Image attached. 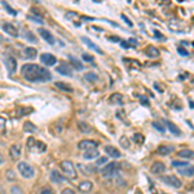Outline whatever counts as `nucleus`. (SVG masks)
I'll return each mask as SVG.
<instances>
[{
  "instance_id": "nucleus-33",
  "label": "nucleus",
  "mask_w": 194,
  "mask_h": 194,
  "mask_svg": "<svg viewBox=\"0 0 194 194\" xmlns=\"http://www.w3.org/2000/svg\"><path fill=\"white\" fill-rule=\"evenodd\" d=\"M5 179H7V181H9V183H13V181L17 180V176L12 169H8V171L5 172Z\"/></svg>"
},
{
  "instance_id": "nucleus-43",
  "label": "nucleus",
  "mask_w": 194,
  "mask_h": 194,
  "mask_svg": "<svg viewBox=\"0 0 194 194\" xmlns=\"http://www.w3.org/2000/svg\"><path fill=\"white\" fill-rule=\"evenodd\" d=\"M105 163H107V157H100L96 159L97 166H102V165H105Z\"/></svg>"
},
{
  "instance_id": "nucleus-10",
  "label": "nucleus",
  "mask_w": 194,
  "mask_h": 194,
  "mask_svg": "<svg viewBox=\"0 0 194 194\" xmlns=\"http://www.w3.org/2000/svg\"><path fill=\"white\" fill-rule=\"evenodd\" d=\"M21 153H22V146L20 144H14L11 146L9 149V157L12 160H17L21 157Z\"/></svg>"
},
{
  "instance_id": "nucleus-5",
  "label": "nucleus",
  "mask_w": 194,
  "mask_h": 194,
  "mask_svg": "<svg viewBox=\"0 0 194 194\" xmlns=\"http://www.w3.org/2000/svg\"><path fill=\"white\" fill-rule=\"evenodd\" d=\"M160 180L163 181L165 184L169 185V186L172 188H176V189H179V188H181V181L179 180V177H176V176H171V175H167V176H163V177H160Z\"/></svg>"
},
{
  "instance_id": "nucleus-60",
  "label": "nucleus",
  "mask_w": 194,
  "mask_h": 194,
  "mask_svg": "<svg viewBox=\"0 0 194 194\" xmlns=\"http://www.w3.org/2000/svg\"><path fill=\"white\" fill-rule=\"evenodd\" d=\"M163 194H167V193H163Z\"/></svg>"
},
{
  "instance_id": "nucleus-26",
  "label": "nucleus",
  "mask_w": 194,
  "mask_h": 194,
  "mask_svg": "<svg viewBox=\"0 0 194 194\" xmlns=\"http://www.w3.org/2000/svg\"><path fill=\"white\" fill-rule=\"evenodd\" d=\"M32 111V109L31 107H26V106H18L17 107V111H16V114L18 118H22V116H25V115H27L29 113H31Z\"/></svg>"
},
{
  "instance_id": "nucleus-24",
  "label": "nucleus",
  "mask_w": 194,
  "mask_h": 194,
  "mask_svg": "<svg viewBox=\"0 0 194 194\" xmlns=\"http://www.w3.org/2000/svg\"><path fill=\"white\" fill-rule=\"evenodd\" d=\"M98 155H100V153H98L97 149H91V150L84 151L83 158H84V159H95V158H97Z\"/></svg>"
},
{
  "instance_id": "nucleus-46",
  "label": "nucleus",
  "mask_w": 194,
  "mask_h": 194,
  "mask_svg": "<svg viewBox=\"0 0 194 194\" xmlns=\"http://www.w3.org/2000/svg\"><path fill=\"white\" fill-rule=\"evenodd\" d=\"M38 194H55V193H53V190L49 189V188H43Z\"/></svg>"
},
{
  "instance_id": "nucleus-53",
  "label": "nucleus",
  "mask_w": 194,
  "mask_h": 194,
  "mask_svg": "<svg viewBox=\"0 0 194 194\" xmlns=\"http://www.w3.org/2000/svg\"><path fill=\"white\" fill-rule=\"evenodd\" d=\"M109 39H110L111 41H119V43H120V39H119L118 36H110Z\"/></svg>"
},
{
  "instance_id": "nucleus-29",
  "label": "nucleus",
  "mask_w": 194,
  "mask_h": 194,
  "mask_svg": "<svg viewBox=\"0 0 194 194\" xmlns=\"http://www.w3.org/2000/svg\"><path fill=\"white\" fill-rule=\"evenodd\" d=\"M55 84H56V87H57L58 89H61V91H65V92H71V91H73V88H71L70 85H67L66 83H64V82H56Z\"/></svg>"
},
{
  "instance_id": "nucleus-25",
  "label": "nucleus",
  "mask_w": 194,
  "mask_h": 194,
  "mask_svg": "<svg viewBox=\"0 0 194 194\" xmlns=\"http://www.w3.org/2000/svg\"><path fill=\"white\" fill-rule=\"evenodd\" d=\"M166 124H167V128L169 130V132L174 133L175 136H180L181 135V130L176 126V124L172 123V122H166Z\"/></svg>"
},
{
  "instance_id": "nucleus-42",
  "label": "nucleus",
  "mask_w": 194,
  "mask_h": 194,
  "mask_svg": "<svg viewBox=\"0 0 194 194\" xmlns=\"http://www.w3.org/2000/svg\"><path fill=\"white\" fill-rule=\"evenodd\" d=\"M26 39H27L29 41H31V43H36V36H35V35L32 34L31 31L26 32Z\"/></svg>"
},
{
  "instance_id": "nucleus-37",
  "label": "nucleus",
  "mask_w": 194,
  "mask_h": 194,
  "mask_svg": "<svg viewBox=\"0 0 194 194\" xmlns=\"http://www.w3.org/2000/svg\"><path fill=\"white\" fill-rule=\"evenodd\" d=\"M9 192H11V194H25L23 190H22V188L18 186V185H13V186H11Z\"/></svg>"
},
{
  "instance_id": "nucleus-16",
  "label": "nucleus",
  "mask_w": 194,
  "mask_h": 194,
  "mask_svg": "<svg viewBox=\"0 0 194 194\" xmlns=\"http://www.w3.org/2000/svg\"><path fill=\"white\" fill-rule=\"evenodd\" d=\"M50 180H52L55 184H61V183H64L66 179L60 174L57 169H52V171H50Z\"/></svg>"
},
{
  "instance_id": "nucleus-38",
  "label": "nucleus",
  "mask_w": 194,
  "mask_h": 194,
  "mask_svg": "<svg viewBox=\"0 0 194 194\" xmlns=\"http://www.w3.org/2000/svg\"><path fill=\"white\" fill-rule=\"evenodd\" d=\"M1 4H3V7L8 11V13H9V14H12V16H17V11H14L9 4H7V1H1Z\"/></svg>"
},
{
  "instance_id": "nucleus-40",
  "label": "nucleus",
  "mask_w": 194,
  "mask_h": 194,
  "mask_svg": "<svg viewBox=\"0 0 194 194\" xmlns=\"http://www.w3.org/2000/svg\"><path fill=\"white\" fill-rule=\"evenodd\" d=\"M119 144L123 146L124 149H128V148H130V140H128L126 136H122L120 140H119Z\"/></svg>"
},
{
  "instance_id": "nucleus-11",
  "label": "nucleus",
  "mask_w": 194,
  "mask_h": 194,
  "mask_svg": "<svg viewBox=\"0 0 194 194\" xmlns=\"http://www.w3.org/2000/svg\"><path fill=\"white\" fill-rule=\"evenodd\" d=\"M38 32H39V35H40V36L47 41V43L50 44V46H53V44L56 43L55 36H53V35L50 34L48 30H46V29H39V30H38Z\"/></svg>"
},
{
  "instance_id": "nucleus-58",
  "label": "nucleus",
  "mask_w": 194,
  "mask_h": 194,
  "mask_svg": "<svg viewBox=\"0 0 194 194\" xmlns=\"http://www.w3.org/2000/svg\"><path fill=\"white\" fill-rule=\"evenodd\" d=\"M193 47H194V43H193Z\"/></svg>"
},
{
  "instance_id": "nucleus-32",
  "label": "nucleus",
  "mask_w": 194,
  "mask_h": 194,
  "mask_svg": "<svg viewBox=\"0 0 194 194\" xmlns=\"http://www.w3.org/2000/svg\"><path fill=\"white\" fill-rule=\"evenodd\" d=\"M132 140H133V142H136L137 145H142L144 141H145V137L142 136L141 133H135V135L132 136Z\"/></svg>"
},
{
  "instance_id": "nucleus-51",
  "label": "nucleus",
  "mask_w": 194,
  "mask_h": 194,
  "mask_svg": "<svg viewBox=\"0 0 194 194\" xmlns=\"http://www.w3.org/2000/svg\"><path fill=\"white\" fill-rule=\"evenodd\" d=\"M140 102L144 104L145 106H149V100H148V98H146L145 96H141V97H140Z\"/></svg>"
},
{
  "instance_id": "nucleus-56",
  "label": "nucleus",
  "mask_w": 194,
  "mask_h": 194,
  "mask_svg": "<svg viewBox=\"0 0 194 194\" xmlns=\"http://www.w3.org/2000/svg\"><path fill=\"white\" fill-rule=\"evenodd\" d=\"M154 34H155V36H157V38H163L162 35L159 34V31H157V30H155V31H154Z\"/></svg>"
},
{
  "instance_id": "nucleus-9",
  "label": "nucleus",
  "mask_w": 194,
  "mask_h": 194,
  "mask_svg": "<svg viewBox=\"0 0 194 194\" xmlns=\"http://www.w3.org/2000/svg\"><path fill=\"white\" fill-rule=\"evenodd\" d=\"M40 61H41V64H44L46 66H55V65L57 64V58L53 55H50V53H43V55L40 56Z\"/></svg>"
},
{
  "instance_id": "nucleus-21",
  "label": "nucleus",
  "mask_w": 194,
  "mask_h": 194,
  "mask_svg": "<svg viewBox=\"0 0 194 194\" xmlns=\"http://www.w3.org/2000/svg\"><path fill=\"white\" fill-rule=\"evenodd\" d=\"M177 155L183 159H193L194 158V151L190 150V149H183L177 153Z\"/></svg>"
},
{
  "instance_id": "nucleus-39",
  "label": "nucleus",
  "mask_w": 194,
  "mask_h": 194,
  "mask_svg": "<svg viewBox=\"0 0 194 194\" xmlns=\"http://www.w3.org/2000/svg\"><path fill=\"white\" fill-rule=\"evenodd\" d=\"M78 167H82V169L85 172V174H92V172L96 171L95 166H83V165H79Z\"/></svg>"
},
{
  "instance_id": "nucleus-47",
  "label": "nucleus",
  "mask_w": 194,
  "mask_h": 194,
  "mask_svg": "<svg viewBox=\"0 0 194 194\" xmlns=\"http://www.w3.org/2000/svg\"><path fill=\"white\" fill-rule=\"evenodd\" d=\"M4 130H5V119L3 116H0V132H3Z\"/></svg>"
},
{
  "instance_id": "nucleus-17",
  "label": "nucleus",
  "mask_w": 194,
  "mask_h": 194,
  "mask_svg": "<svg viewBox=\"0 0 194 194\" xmlns=\"http://www.w3.org/2000/svg\"><path fill=\"white\" fill-rule=\"evenodd\" d=\"M174 151H175V148L171 145H160L157 149V153L160 155H168V154L174 153Z\"/></svg>"
},
{
  "instance_id": "nucleus-49",
  "label": "nucleus",
  "mask_w": 194,
  "mask_h": 194,
  "mask_svg": "<svg viewBox=\"0 0 194 194\" xmlns=\"http://www.w3.org/2000/svg\"><path fill=\"white\" fill-rule=\"evenodd\" d=\"M61 194H75V192H74L73 189H70V188H65L61 192Z\"/></svg>"
},
{
  "instance_id": "nucleus-7",
  "label": "nucleus",
  "mask_w": 194,
  "mask_h": 194,
  "mask_svg": "<svg viewBox=\"0 0 194 194\" xmlns=\"http://www.w3.org/2000/svg\"><path fill=\"white\" fill-rule=\"evenodd\" d=\"M97 141H95V140H82V141L78 144V148L80 149V150H91V149H97Z\"/></svg>"
},
{
  "instance_id": "nucleus-55",
  "label": "nucleus",
  "mask_w": 194,
  "mask_h": 194,
  "mask_svg": "<svg viewBox=\"0 0 194 194\" xmlns=\"http://www.w3.org/2000/svg\"><path fill=\"white\" fill-rule=\"evenodd\" d=\"M5 162V158H4V155L3 154H0V165H3V163Z\"/></svg>"
},
{
  "instance_id": "nucleus-22",
  "label": "nucleus",
  "mask_w": 194,
  "mask_h": 194,
  "mask_svg": "<svg viewBox=\"0 0 194 194\" xmlns=\"http://www.w3.org/2000/svg\"><path fill=\"white\" fill-rule=\"evenodd\" d=\"M145 53H146V56H148V57H150V58L159 57V50L155 48V47H153V46H149L148 48L145 49Z\"/></svg>"
},
{
  "instance_id": "nucleus-4",
  "label": "nucleus",
  "mask_w": 194,
  "mask_h": 194,
  "mask_svg": "<svg viewBox=\"0 0 194 194\" xmlns=\"http://www.w3.org/2000/svg\"><path fill=\"white\" fill-rule=\"evenodd\" d=\"M60 167H61L62 172H64L69 179H73V180L76 179V169H75V167H74L73 162H70V160H62V162L60 163Z\"/></svg>"
},
{
  "instance_id": "nucleus-44",
  "label": "nucleus",
  "mask_w": 194,
  "mask_h": 194,
  "mask_svg": "<svg viewBox=\"0 0 194 194\" xmlns=\"http://www.w3.org/2000/svg\"><path fill=\"white\" fill-rule=\"evenodd\" d=\"M35 140H34V137H29V140H27V149H34V146H35Z\"/></svg>"
},
{
  "instance_id": "nucleus-23",
  "label": "nucleus",
  "mask_w": 194,
  "mask_h": 194,
  "mask_svg": "<svg viewBox=\"0 0 194 194\" xmlns=\"http://www.w3.org/2000/svg\"><path fill=\"white\" fill-rule=\"evenodd\" d=\"M110 102L113 105H123V96L120 93H113L110 96Z\"/></svg>"
},
{
  "instance_id": "nucleus-8",
  "label": "nucleus",
  "mask_w": 194,
  "mask_h": 194,
  "mask_svg": "<svg viewBox=\"0 0 194 194\" xmlns=\"http://www.w3.org/2000/svg\"><path fill=\"white\" fill-rule=\"evenodd\" d=\"M5 66H7L8 74H9V75H14V74H16V70H17L16 58L12 57V56H8V57L5 58Z\"/></svg>"
},
{
  "instance_id": "nucleus-31",
  "label": "nucleus",
  "mask_w": 194,
  "mask_h": 194,
  "mask_svg": "<svg viewBox=\"0 0 194 194\" xmlns=\"http://www.w3.org/2000/svg\"><path fill=\"white\" fill-rule=\"evenodd\" d=\"M78 128H79L80 132H83V133L91 132V126H88V124L84 123V122H79V123H78Z\"/></svg>"
},
{
  "instance_id": "nucleus-3",
  "label": "nucleus",
  "mask_w": 194,
  "mask_h": 194,
  "mask_svg": "<svg viewBox=\"0 0 194 194\" xmlns=\"http://www.w3.org/2000/svg\"><path fill=\"white\" fill-rule=\"evenodd\" d=\"M17 169H18L20 175L22 176L23 179H32L35 175L34 168L26 162H20L18 165H17Z\"/></svg>"
},
{
  "instance_id": "nucleus-52",
  "label": "nucleus",
  "mask_w": 194,
  "mask_h": 194,
  "mask_svg": "<svg viewBox=\"0 0 194 194\" xmlns=\"http://www.w3.org/2000/svg\"><path fill=\"white\" fill-rule=\"evenodd\" d=\"M120 46L123 47V48H130L131 47V44H128V41H126V40H120Z\"/></svg>"
},
{
  "instance_id": "nucleus-20",
  "label": "nucleus",
  "mask_w": 194,
  "mask_h": 194,
  "mask_svg": "<svg viewBox=\"0 0 194 194\" xmlns=\"http://www.w3.org/2000/svg\"><path fill=\"white\" fill-rule=\"evenodd\" d=\"M92 188H93V184H92L91 181H82V183L79 184V186H78V189L82 193H88L92 190Z\"/></svg>"
},
{
  "instance_id": "nucleus-6",
  "label": "nucleus",
  "mask_w": 194,
  "mask_h": 194,
  "mask_svg": "<svg viewBox=\"0 0 194 194\" xmlns=\"http://www.w3.org/2000/svg\"><path fill=\"white\" fill-rule=\"evenodd\" d=\"M56 71L60 73L61 75H65V76H73V67L71 65L66 64V62H61L57 67H56Z\"/></svg>"
},
{
  "instance_id": "nucleus-54",
  "label": "nucleus",
  "mask_w": 194,
  "mask_h": 194,
  "mask_svg": "<svg viewBox=\"0 0 194 194\" xmlns=\"http://www.w3.org/2000/svg\"><path fill=\"white\" fill-rule=\"evenodd\" d=\"M128 43H131V46H132V44H133V46H137V41L135 40V39H130V40H128Z\"/></svg>"
},
{
  "instance_id": "nucleus-41",
  "label": "nucleus",
  "mask_w": 194,
  "mask_h": 194,
  "mask_svg": "<svg viewBox=\"0 0 194 194\" xmlns=\"http://www.w3.org/2000/svg\"><path fill=\"white\" fill-rule=\"evenodd\" d=\"M151 126H153V128H155L157 131H159V132H162V133H165V131H166V127L165 126H162L160 123H158V122H153L151 123Z\"/></svg>"
},
{
  "instance_id": "nucleus-36",
  "label": "nucleus",
  "mask_w": 194,
  "mask_h": 194,
  "mask_svg": "<svg viewBox=\"0 0 194 194\" xmlns=\"http://www.w3.org/2000/svg\"><path fill=\"white\" fill-rule=\"evenodd\" d=\"M84 78H85V80H88V82H97L98 80L97 74H95V73H87L84 75Z\"/></svg>"
},
{
  "instance_id": "nucleus-27",
  "label": "nucleus",
  "mask_w": 194,
  "mask_h": 194,
  "mask_svg": "<svg viewBox=\"0 0 194 194\" xmlns=\"http://www.w3.org/2000/svg\"><path fill=\"white\" fill-rule=\"evenodd\" d=\"M25 56H26V57H27L29 60H34V58H36V56H38V50L35 49V48H31V47H29V48L25 49Z\"/></svg>"
},
{
  "instance_id": "nucleus-34",
  "label": "nucleus",
  "mask_w": 194,
  "mask_h": 194,
  "mask_svg": "<svg viewBox=\"0 0 194 194\" xmlns=\"http://www.w3.org/2000/svg\"><path fill=\"white\" fill-rule=\"evenodd\" d=\"M69 58H70L71 65H73V66L75 67L76 70H83V65L80 64V61H79V60H76V58H74V57H70V56H69Z\"/></svg>"
},
{
  "instance_id": "nucleus-18",
  "label": "nucleus",
  "mask_w": 194,
  "mask_h": 194,
  "mask_svg": "<svg viewBox=\"0 0 194 194\" xmlns=\"http://www.w3.org/2000/svg\"><path fill=\"white\" fill-rule=\"evenodd\" d=\"M179 174L185 177H193L194 176V166H186L184 168H179Z\"/></svg>"
},
{
  "instance_id": "nucleus-2",
  "label": "nucleus",
  "mask_w": 194,
  "mask_h": 194,
  "mask_svg": "<svg viewBox=\"0 0 194 194\" xmlns=\"http://www.w3.org/2000/svg\"><path fill=\"white\" fill-rule=\"evenodd\" d=\"M101 172V176H102L104 179H106V180H109V179H116L119 177V175H120L122 172V168H120V165L116 162H111V163H107L102 167V168L100 169Z\"/></svg>"
},
{
  "instance_id": "nucleus-48",
  "label": "nucleus",
  "mask_w": 194,
  "mask_h": 194,
  "mask_svg": "<svg viewBox=\"0 0 194 194\" xmlns=\"http://www.w3.org/2000/svg\"><path fill=\"white\" fill-rule=\"evenodd\" d=\"M120 17H122V20H124V22H126L128 26H132V25H133V23L131 22V20L128 18V17L126 16V14H120Z\"/></svg>"
},
{
  "instance_id": "nucleus-50",
  "label": "nucleus",
  "mask_w": 194,
  "mask_h": 194,
  "mask_svg": "<svg viewBox=\"0 0 194 194\" xmlns=\"http://www.w3.org/2000/svg\"><path fill=\"white\" fill-rule=\"evenodd\" d=\"M82 58L84 60V61H88V62L93 61V57H92V56H88V55H85V53H83V55H82Z\"/></svg>"
},
{
  "instance_id": "nucleus-30",
  "label": "nucleus",
  "mask_w": 194,
  "mask_h": 194,
  "mask_svg": "<svg viewBox=\"0 0 194 194\" xmlns=\"http://www.w3.org/2000/svg\"><path fill=\"white\" fill-rule=\"evenodd\" d=\"M171 166L175 167V168H184V167L189 166V163L185 162V160H172Z\"/></svg>"
},
{
  "instance_id": "nucleus-14",
  "label": "nucleus",
  "mask_w": 194,
  "mask_h": 194,
  "mask_svg": "<svg viewBox=\"0 0 194 194\" xmlns=\"http://www.w3.org/2000/svg\"><path fill=\"white\" fill-rule=\"evenodd\" d=\"M105 153L109 155V157L114 158V159H118L120 158V151L115 148V146H111V145H106L105 146Z\"/></svg>"
},
{
  "instance_id": "nucleus-19",
  "label": "nucleus",
  "mask_w": 194,
  "mask_h": 194,
  "mask_svg": "<svg viewBox=\"0 0 194 194\" xmlns=\"http://www.w3.org/2000/svg\"><path fill=\"white\" fill-rule=\"evenodd\" d=\"M31 12H32V14H30V16H27V18L30 20V21H34L35 23H44V20H43V17L39 14V12L35 9V8H32L31 9Z\"/></svg>"
},
{
  "instance_id": "nucleus-57",
  "label": "nucleus",
  "mask_w": 194,
  "mask_h": 194,
  "mask_svg": "<svg viewBox=\"0 0 194 194\" xmlns=\"http://www.w3.org/2000/svg\"><path fill=\"white\" fill-rule=\"evenodd\" d=\"M189 104H190V107H192V109H193V107H194V104L192 102V101H189Z\"/></svg>"
},
{
  "instance_id": "nucleus-45",
  "label": "nucleus",
  "mask_w": 194,
  "mask_h": 194,
  "mask_svg": "<svg viewBox=\"0 0 194 194\" xmlns=\"http://www.w3.org/2000/svg\"><path fill=\"white\" fill-rule=\"evenodd\" d=\"M177 52L180 53V56H184V57H186V56H189V52H188L185 48H183V47H179L177 48Z\"/></svg>"
},
{
  "instance_id": "nucleus-28",
  "label": "nucleus",
  "mask_w": 194,
  "mask_h": 194,
  "mask_svg": "<svg viewBox=\"0 0 194 194\" xmlns=\"http://www.w3.org/2000/svg\"><path fill=\"white\" fill-rule=\"evenodd\" d=\"M36 130H38V128L35 127L31 122H26V123L23 124V131H25V132L32 133V132H36Z\"/></svg>"
},
{
  "instance_id": "nucleus-1",
  "label": "nucleus",
  "mask_w": 194,
  "mask_h": 194,
  "mask_svg": "<svg viewBox=\"0 0 194 194\" xmlns=\"http://www.w3.org/2000/svg\"><path fill=\"white\" fill-rule=\"evenodd\" d=\"M21 75L27 82H48L52 75L47 69L35 64H26L21 67Z\"/></svg>"
},
{
  "instance_id": "nucleus-13",
  "label": "nucleus",
  "mask_w": 194,
  "mask_h": 194,
  "mask_svg": "<svg viewBox=\"0 0 194 194\" xmlns=\"http://www.w3.org/2000/svg\"><path fill=\"white\" fill-rule=\"evenodd\" d=\"M151 174H155V175H160L166 171V166L163 162H154L151 165V168H150Z\"/></svg>"
},
{
  "instance_id": "nucleus-35",
  "label": "nucleus",
  "mask_w": 194,
  "mask_h": 194,
  "mask_svg": "<svg viewBox=\"0 0 194 194\" xmlns=\"http://www.w3.org/2000/svg\"><path fill=\"white\" fill-rule=\"evenodd\" d=\"M34 149H35V150H38L39 153H43V151H46V150H47V146H46V144H44V142L36 141V142H35Z\"/></svg>"
},
{
  "instance_id": "nucleus-15",
  "label": "nucleus",
  "mask_w": 194,
  "mask_h": 194,
  "mask_svg": "<svg viewBox=\"0 0 194 194\" xmlns=\"http://www.w3.org/2000/svg\"><path fill=\"white\" fill-rule=\"evenodd\" d=\"M82 41L83 43H85V46L88 47V48H91L92 50H95V52L100 53V55H102V50H101V48L98 46H96V44L93 43V41L91 40V39H88L87 36H82Z\"/></svg>"
},
{
  "instance_id": "nucleus-59",
  "label": "nucleus",
  "mask_w": 194,
  "mask_h": 194,
  "mask_svg": "<svg viewBox=\"0 0 194 194\" xmlns=\"http://www.w3.org/2000/svg\"><path fill=\"white\" fill-rule=\"evenodd\" d=\"M193 185H194V181H193Z\"/></svg>"
},
{
  "instance_id": "nucleus-12",
  "label": "nucleus",
  "mask_w": 194,
  "mask_h": 194,
  "mask_svg": "<svg viewBox=\"0 0 194 194\" xmlns=\"http://www.w3.org/2000/svg\"><path fill=\"white\" fill-rule=\"evenodd\" d=\"M3 30H4L8 35H11V36H13V38L18 36V29L14 25H12V23H4V25H3Z\"/></svg>"
}]
</instances>
